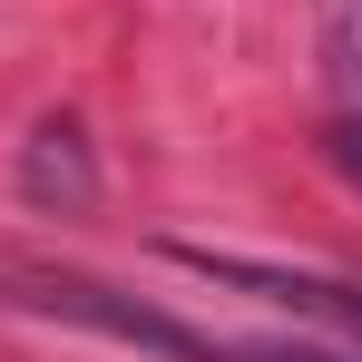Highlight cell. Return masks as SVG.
Here are the masks:
<instances>
[{
	"instance_id": "cell-1",
	"label": "cell",
	"mask_w": 362,
	"mask_h": 362,
	"mask_svg": "<svg viewBox=\"0 0 362 362\" xmlns=\"http://www.w3.org/2000/svg\"><path fill=\"white\" fill-rule=\"evenodd\" d=\"M313 59H323V127H333V157L362 167V0H323V10H313Z\"/></svg>"
},
{
	"instance_id": "cell-2",
	"label": "cell",
	"mask_w": 362,
	"mask_h": 362,
	"mask_svg": "<svg viewBox=\"0 0 362 362\" xmlns=\"http://www.w3.org/2000/svg\"><path fill=\"white\" fill-rule=\"evenodd\" d=\"M20 186H30L40 206H49V196H59V206H88V196H98V167H88V137H78V118H49L40 137H30V167H20Z\"/></svg>"
}]
</instances>
